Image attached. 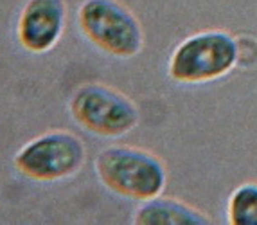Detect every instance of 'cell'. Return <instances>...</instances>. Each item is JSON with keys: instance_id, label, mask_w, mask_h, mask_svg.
Instances as JSON below:
<instances>
[{"instance_id": "1", "label": "cell", "mask_w": 257, "mask_h": 225, "mask_svg": "<svg viewBox=\"0 0 257 225\" xmlns=\"http://www.w3.org/2000/svg\"><path fill=\"white\" fill-rule=\"evenodd\" d=\"M99 180L124 198L146 202L166 187L167 173L153 153L132 146L104 148L95 159Z\"/></svg>"}, {"instance_id": "2", "label": "cell", "mask_w": 257, "mask_h": 225, "mask_svg": "<svg viewBox=\"0 0 257 225\" xmlns=\"http://www.w3.org/2000/svg\"><path fill=\"white\" fill-rule=\"evenodd\" d=\"M79 27L95 47L117 58H132L142 49V27L119 0H85Z\"/></svg>"}, {"instance_id": "3", "label": "cell", "mask_w": 257, "mask_h": 225, "mask_svg": "<svg viewBox=\"0 0 257 225\" xmlns=\"http://www.w3.org/2000/svg\"><path fill=\"white\" fill-rule=\"evenodd\" d=\"M69 108L77 125L103 137L124 135L139 123L137 104L103 83H86L77 88Z\"/></svg>"}, {"instance_id": "4", "label": "cell", "mask_w": 257, "mask_h": 225, "mask_svg": "<svg viewBox=\"0 0 257 225\" xmlns=\"http://www.w3.org/2000/svg\"><path fill=\"white\" fill-rule=\"evenodd\" d=\"M237 42L225 31H205L182 42L173 52L169 74L180 83L221 78L237 61Z\"/></svg>"}, {"instance_id": "5", "label": "cell", "mask_w": 257, "mask_h": 225, "mask_svg": "<svg viewBox=\"0 0 257 225\" xmlns=\"http://www.w3.org/2000/svg\"><path fill=\"white\" fill-rule=\"evenodd\" d=\"M85 146L70 132L52 130L38 135L15 155V166L33 180L54 182L69 178L81 169Z\"/></svg>"}, {"instance_id": "6", "label": "cell", "mask_w": 257, "mask_h": 225, "mask_svg": "<svg viewBox=\"0 0 257 225\" xmlns=\"http://www.w3.org/2000/svg\"><path fill=\"white\" fill-rule=\"evenodd\" d=\"M65 20V0H29L18 20L20 44L31 52L49 51L63 35Z\"/></svg>"}, {"instance_id": "7", "label": "cell", "mask_w": 257, "mask_h": 225, "mask_svg": "<svg viewBox=\"0 0 257 225\" xmlns=\"http://www.w3.org/2000/svg\"><path fill=\"white\" fill-rule=\"evenodd\" d=\"M209 221V218L187 203L159 196L146 200L135 214V223L141 225H205Z\"/></svg>"}, {"instance_id": "8", "label": "cell", "mask_w": 257, "mask_h": 225, "mask_svg": "<svg viewBox=\"0 0 257 225\" xmlns=\"http://www.w3.org/2000/svg\"><path fill=\"white\" fill-rule=\"evenodd\" d=\"M228 216L234 225H257V184H244L232 193Z\"/></svg>"}]
</instances>
